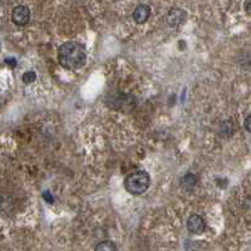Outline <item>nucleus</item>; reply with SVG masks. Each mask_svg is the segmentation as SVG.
Returning <instances> with one entry per match:
<instances>
[{
    "instance_id": "8",
    "label": "nucleus",
    "mask_w": 251,
    "mask_h": 251,
    "mask_svg": "<svg viewBox=\"0 0 251 251\" xmlns=\"http://www.w3.org/2000/svg\"><path fill=\"white\" fill-rule=\"evenodd\" d=\"M21 79H23L24 83L29 84V83H33L35 79H37V74H35V72H33V70H28L26 73L23 74Z\"/></svg>"
},
{
    "instance_id": "12",
    "label": "nucleus",
    "mask_w": 251,
    "mask_h": 251,
    "mask_svg": "<svg viewBox=\"0 0 251 251\" xmlns=\"http://www.w3.org/2000/svg\"><path fill=\"white\" fill-rule=\"evenodd\" d=\"M5 63L10 64V67H15V65H17V61H15V59H12V58L5 59Z\"/></svg>"
},
{
    "instance_id": "1",
    "label": "nucleus",
    "mask_w": 251,
    "mask_h": 251,
    "mask_svg": "<svg viewBox=\"0 0 251 251\" xmlns=\"http://www.w3.org/2000/svg\"><path fill=\"white\" fill-rule=\"evenodd\" d=\"M59 64L65 69L77 70L87 62V52L83 44L78 42L63 43L58 49Z\"/></svg>"
},
{
    "instance_id": "4",
    "label": "nucleus",
    "mask_w": 251,
    "mask_h": 251,
    "mask_svg": "<svg viewBox=\"0 0 251 251\" xmlns=\"http://www.w3.org/2000/svg\"><path fill=\"white\" fill-rule=\"evenodd\" d=\"M187 229L191 234L201 235L206 229V224L200 215H191L187 220Z\"/></svg>"
},
{
    "instance_id": "3",
    "label": "nucleus",
    "mask_w": 251,
    "mask_h": 251,
    "mask_svg": "<svg viewBox=\"0 0 251 251\" xmlns=\"http://www.w3.org/2000/svg\"><path fill=\"white\" fill-rule=\"evenodd\" d=\"M13 23L19 26L26 25L30 21V10L25 5H18L13 9L12 13Z\"/></svg>"
},
{
    "instance_id": "9",
    "label": "nucleus",
    "mask_w": 251,
    "mask_h": 251,
    "mask_svg": "<svg viewBox=\"0 0 251 251\" xmlns=\"http://www.w3.org/2000/svg\"><path fill=\"white\" fill-rule=\"evenodd\" d=\"M117 246L112 244L111 241H103L96 246V250H116Z\"/></svg>"
},
{
    "instance_id": "7",
    "label": "nucleus",
    "mask_w": 251,
    "mask_h": 251,
    "mask_svg": "<svg viewBox=\"0 0 251 251\" xmlns=\"http://www.w3.org/2000/svg\"><path fill=\"white\" fill-rule=\"evenodd\" d=\"M182 187H184L185 190H192L193 187L196 186V177L195 175L192 173H187L184 178H182L181 181Z\"/></svg>"
},
{
    "instance_id": "11",
    "label": "nucleus",
    "mask_w": 251,
    "mask_h": 251,
    "mask_svg": "<svg viewBox=\"0 0 251 251\" xmlns=\"http://www.w3.org/2000/svg\"><path fill=\"white\" fill-rule=\"evenodd\" d=\"M245 10L248 14H251V0H246L245 1Z\"/></svg>"
},
{
    "instance_id": "6",
    "label": "nucleus",
    "mask_w": 251,
    "mask_h": 251,
    "mask_svg": "<svg viewBox=\"0 0 251 251\" xmlns=\"http://www.w3.org/2000/svg\"><path fill=\"white\" fill-rule=\"evenodd\" d=\"M149 15H151V8L146 5V4H141V5H138L137 8L134 9L133 19L136 23L143 24L145 21H147Z\"/></svg>"
},
{
    "instance_id": "2",
    "label": "nucleus",
    "mask_w": 251,
    "mask_h": 251,
    "mask_svg": "<svg viewBox=\"0 0 251 251\" xmlns=\"http://www.w3.org/2000/svg\"><path fill=\"white\" fill-rule=\"evenodd\" d=\"M151 185V178L149 175L145 171H136L126 177L125 187L131 195H142L148 190Z\"/></svg>"
},
{
    "instance_id": "10",
    "label": "nucleus",
    "mask_w": 251,
    "mask_h": 251,
    "mask_svg": "<svg viewBox=\"0 0 251 251\" xmlns=\"http://www.w3.org/2000/svg\"><path fill=\"white\" fill-rule=\"evenodd\" d=\"M244 126H245L246 131L250 132V133H251V114L245 120V123H244Z\"/></svg>"
},
{
    "instance_id": "13",
    "label": "nucleus",
    "mask_w": 251,
    "mask_h": 251,
    "mask_svg": "<svg viewBox=\"0 0 251 251\" xmlns=\"http://www.w3.org/2000/svg\"><path fill=\"white\" fill-rule=\"evenodd\" d=\"M0 48H1V44H0Z\"/></svg>"
},
{
    "instance_id": "5",
    "label": "nucleus",
    "mask_w": 251,
    "mask_h": 251,
    "mask_svg": "<svg viewBox=\"0 0 251 251\" xmlns=\"http://www.w3.org/2000/svg\"><path fill=\"white\" fill-rule=\"evenodd\" d=\"M186 19V13L180 8H172L167 14V23L171 26H178Z\"/></svg>"
}]
</instances>
